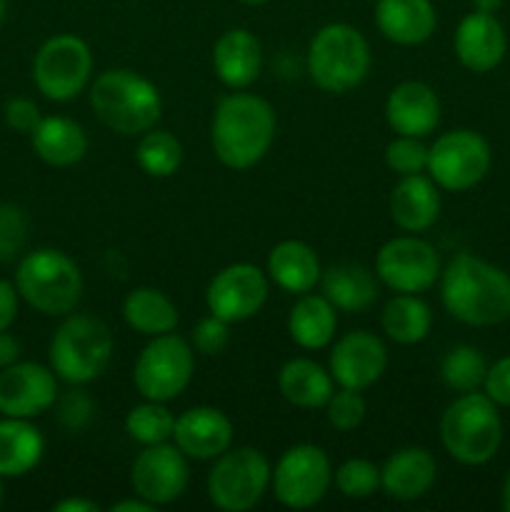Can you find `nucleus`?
Segmentation results:
<instances>
[{"instance_id":"nucleus-1","label":"nucleus","mask_w":510,"mask_h":512,"mask_svg":"<svg viewBox=\"0 0 510 512\" xmlns=\"http://www.w3.org/2000/svg\"><path fill=\"white\" fill-rule=\"evenodd\" d=\"M440 300L450 318L470 328H493L510 320V273L478 258L458 253L440 273Z\"/></svg>"},{"instance_id":"nucleus-2","label":"nucleus","mask_w":510,"mask_h":512,"mask_svg":"<svg viewBox=\"0 0 510 512\" xmlns=\"http://www.w3.org/2000/svg\"><path fill=\"white\" fill-rule=\"evenodd\" d=\"M278 120L273 105L245 90H233L215 105L210 145L225 168L248 170L268 155Z\"/></svg>"},{"instance_id":"nucleus-3","label":"nucleus","mask_w":510,"mask_h":512,"mask_svg":"<svg viewBox=\"0 0 510 512\" xmlns=\"http://www.w3.org/2000/svg\"><path fill=\"white\" fill-rule=\"evenodd\" d=\"M90 108L113 133L135 138L155 128L163 115V98L153 80L128 68H110L90 83Z\"/></svg>"},{"instance_id":"nucleus-4","label":"nucleus","mask_w":510,"mask_h":512,"mask_svg":"<svg viewBox=\"0 0 510 512\" xmlns=\"http://www.w3.org/2000/svg\"><path fill=\"white\" fill-rule=\"evenodd\" d=\"M440 443L460 465L490 463L503 445V418L498 405L480 390L460 393L440 415Z\"/></svg>"},{"instance_id":"nucleus-5","label":"nucleus","mask_w":510,"mask_h":512,"mask_svg":"<svg viewBox=\"0 0 510 512\" xmlns=\"http://www.w3.org/2000/svg\"><path fill=\"white\" fill-rule=\"evenodd\" d=\"M115 340L108 325L95 315L70 313L50 340V368L68 385H88L108 370Z\"/></svg>"},{"instance_id":"nucleus-6","label":"nucleus","mask_w":510,"mask_h":512,"mask_svg":"<svg viewBox=\"0 0 510 512\" xmlns=\"http://www.w3.org/2000/svg\"><path fill=\"white\" fill-rule=\"evenodd\" d=\"M15 288L33 310L50 318H65L83 298V273L63 250L38 248L20 258Z\"/></svg>"},{"instance_id":"nucleus-7","label":"nucleus","mask_w":510,"mask_h":512,"mask_svg":"<svg viewBox=\"0 0 510 512\" xmlns=\"http://www.w3.org/2000/svg\"><path fill=\"white\" fill-rule=\"evenodd\" d=\"M370 63V45L355 25H323L308 45V75L323 93L355 90L368 78Z\"/></svg>"},{"instance_id":"nucleus-8","label":"nucleus","mask_w":510,"mask_h":512,"mask_svg":"<svg viewBox=\"0 0 510 512\" xmlns=\"http://www.w3.org/2000/svg\"><path fill=\"white\" fill-rule=\"evenodd\" d=\"M268 458L258 448H228L213 460L208 473V500L223 512H248L270 488Z\"/></svg>"},{"instance_id":"nucleus-9","label":"nucleus","mask_w":510,"mask_h":512,"mask_svg":"<svg viewBox=\"0 0 510 512\" xmlns=\"http://www.w3.org/2000/svg\"><path fill=\"white\" fill-rule=\"evenodd\" d=\"M195 373V350L180 335L150 338L133 365V385L143 400L170 403L185 393Z\"/></svg>"},{"instance_id":"nucleus-10","label":"nucleus","mask_w":510,"mask_h":512,"mask_svg":"<svg viewBox=\"0 0 510 512\" xmlns=\"http://www.w3.org/2000/svg\"><path fill=\"white\" fill-rule=\"evenodd\" d=\"M493 165L490 143L470 128H455L435 138L428 148V170L440 190L465 193L485 180Z\"/></svg>"},{"instance_id":"nucleus-11","label":"nucleus","mask_w":510,"mask_h":512,"mask_svg":"<svg viewBox=\"0 0 510 512\" xmlns=\"http://www.w3.org/2000/svg\"><path fill=\"white\" fill-rule=\"evenodd\" d=\"M93 80V53L73 33H58L45 40L33 60V83L53 103L75 100Z\"/></svg>"},{"instance_id":"nucleus-12","label":"nucleus","mask_w":510,"mask_h":512,"mask_svg":"<svg viewBox=\"0 0 510 512\" xmlns=\"http://www.w3.org/2000/svg\"><path fill=\"white\" fill-rule=\"evenodd\" d=\"M333 485V465L328 453L313 443H300L285 450L270 475L275 500L290 510L315 508Z\"/></svg>"},{"instance_id":"nucleus-13","label":"nucleus","mask_w":510,"mask_h":512,"mask_svg":"<svg viewBox=\"0 0 510 512\" xmlns=\"http://www.w3.org/2000/svg\"><path fill=\"white\" fill-rule=\"evenodd\" d=\"M440 273L443 263L438 250L418 238V233L390 238L375 255V275L395 293H425L438 283Z\"/></svg>"},{"instance_id":"nucleus-14","label":"nucleus","mask_w":510,"mask_h":512,"mask_svg":"<svg viewBox=\"0 0 510 512\" xmlns=\"http://www.w3.org/2000/svg\"><path fill=\"white\" fill-rule=\"evenodd\" d=\"M270 278L253 263H233L213 275L205 290L208 313L218 315L225 323H245L255 318L268 303Z\"/></svg>"},{"instance_id":"nucleus-15","label":"nucleus","mask_w":510,"mask_h":512,"mask_svg":"<svg viewBox=\"0 0 510 512\" xmlns=\"http://www.w3.org/2000/svg\"><path fill=\"white\" fill-rule=\"evenodd\" d=\"M188 455L170 443L145 445L143 453L133 460L130 485L133 495L148 500L155 508L175 503L188 490L190 465Z\"/></svg>"},{"instance_id":"nucleus-16","label":"nucleus","mask_w":510,"mask_h":512,"mask_svg":"<svg viewBox=\"0 0 510 512\" xmlns=\"http://www.w3.org/2000/svg\"><path fill=\"white\" fill-rule=\"evenodd\" d=\"M328 370L338 388L368 390L388 370V348L368 330H350L330 348Z\"/></svg>"},{"instance_id":"nucleus-17","label":"nucleus","mask_w":510,"mask_h":512,"mask_svg":"<svg viewBox=\"0 0 510 512\" xmlns=\"http://www.w3.org/2000/svg\"><path fill=\"white\" fill-rule=\"evenodd\" d=\"M58 375L40 363H13L0 370V415L38 418L58 400Z\"/></svg>"},{"instance_id":"nucleus-18","label":"nucleus","mask_w":510,"mask_h":512,"mask_svg":"<svg viewBox=\"0 0 510 512\" xmlns=\"http://www.w3.org/2000/svg\"><path fill=\"white\" fill-rule=\"evenodd\" d=\"M453 50L458 63L470 73H490L498 68L508 53V35L503 23L493 13L465 15L455 28Z\"/></svg>"},{"instance_id":"nucleus-19","label":"nucleus","mask_w":510,"mask_h":512,"mask_svg":"<svg viewBox=\"0 0 510 512\" xmlns=\"http://www.w3.org/2000/svg\"><path fill=\"white\" fill-rule=\"evenodd\" d=\"M385 120L395 135L428 138L440 123V98L433 85L405 80L385 100Z\"/></svg>"},{"instance_id":"nucleus-20","label":"nucleus","mask_w":510,"mask_h":512,"mask_svg":"<svg viewBox=\"0 0 510 512\" xmlns=\"http://www.w3.org/2000/svg\"><path fill=\"white\" fill-rule=\"evenodd\" d=\"M173 443L190 460H215L233 448V423L223 410L198 405L175 418Z\"/></svg>"},{"instance_id":"nucleus-21","label":"nucleus","mask_w":510,"mask_h":512,"mask_svg":"<svg viewBox=\"0 0 510 512\" xmlns=\"http://www.w3.org/2000/svg\"><path fill=\"white\" fill-rule=\"evenodd\" d=\"M438 463L425 448H400L380 468V490L400 503H413L433 490Z\"/></svg>"},{"instance_id":"nucleus-22","label":"nucleus","mask_w":510,"mask_h":512,"mask_svg":"<svg viewBox=\"0 0 510 512\" xmlns=\"http://www.w3.org/2000/svg\"><path fill=\"white\" fill-rule=\"evenodd\" d=\"M213 70L230 90H245L260 78L263 45L248 28H230L215 40Z\"/></svg>"},{"instance_id":"nucleus-23","label":"nucleus","mask_w":510,"mask_h":512,"mask_svg":"<svg viewBox=\"0 0 510 512\" xmlns=\"http://www.w3.org/2000/svg\"><path fill=\"white\" fill-rule=\"evenodd\" d=\"M375 25L385 40L413 48L433 38L438 13L433 0H375Z\"/></svg>"},{"instance_id":"nucleus-24","label":"nucleus","mask_w":510,"mask_h":512,"mask_svg":"<svg viewBox=\"0 0 510 512\" xmlns=\"http://www.w3.org/2000/svg\"><path fill=\"white\" fill-rule=\"evenodd\" d=\"M390 218L403 233H425L440 218V188L428 173L405 175L390 190Z\"/></svg>"},{"instance_id":"nucleus-25","label":"nucleus","mask_w":510,"mask_h":512,"mask_svg":"<svg viewBox=\"0 0 510 512\" xmlns=\"http://www.w3.org/2000/svg\"><path fill=\"white\" fill-rule=\"evenodd\" d=\"M265 273L270 283H275L285 293L303 295L320 283L323 265H320L318 253L303 240H280L268 253Z\"/></svg>"},{"instance_id":"nucleus-26","label":"nucleus","mask_w":510,"mask_h":512,"mask_svg":"<svg viewBox=\"0 0 510 512\" xmlns=\"http://www.w3.org/2000/svg\"><path fill=\"white\" fill-rule=\"evenodd\" d=\"M338 333V308L323 293H303L288 310V335L298 348L323 350Z\"/></svg>"},{"instance_id":"nucleus-27","label":"nucleus","mask_w":510,"mask_h":512,"mask_svg":"<svg viewBox=\"0 0 510 512\" xmlns=\"http://www.w3.org/2000/svg\"><path fill=\"white\" fill-rule=\"evenodd\" d=\"M35 155L53 168H70L88 153V133L65 115H48L30 133Z\"/></svg>"},{"instance_id":"nucleus-28","label":"nucleus","mask_w":510,"mask_h":512,"mask_svg":"<svg viewBox=\"0 0 510 512\" xmlns=\"http://www.w3.org/2000/svg\"><path fill=\"white\" fill-rule=\"evenodd\" d=\"M320 293L340 313H363L378 300V275L355 263L330 265L320 275Z\"/></svg>"},{"instance_id":"nucleus-29","label":"nucleus","mask_w":510,"mask_h":512,"mask_svg":"<svg viewBox=\"0 0 510 512\" xmlns=\"http://www.w3.org/2000/svg\"><path fill=\"white\" fill-rule=\"evenodd\" d=\"M278 390L293 408L318 410L325 408L335 390L330 370L310 358H293L280 368Z\"/></svg>"},{"instance_id":"nucleus-30","label":"nucleus","mask_w":510,"mask_h":512,"mask_svg":"<svg viewBox=\"0 0 510 512\" xmlns=\"http://www.w3.org/2000/svg\"><path fill=\"white\" fill-rule=\"evenodd\" d=\"M45 438L28 418L0 420V478H23L38 468Z\"/></svg>"},{"instance_id":"nucleus-31","label":"nucleus","mask_w":510,"mask_h":512,"mask_svg":"<svg viewBox=\"0 0 510 512\" xmlns=\"http://www.w3.org/2000/svg\"><path fill=\"white\" fill-rule=\"evenodd\" d=\"M123 318L135 333L145 338L175 333L180 323L178 305L158 288H133L123 300Z\"/></svg>"},{"instance_id":"nucleus-32","label":"nucleus","mask_w":510,"mask_h":512,"mask_svg":"<svg viewBox=\"0 0 510 512\" xmlns=\"http://www.w3.org/2000/svg\"><path fill=\"white\" fill-rule=\"evenodd\" d=\"M383 333L398 345H418L433 328L430 305L415 293H395L380 315Z\"/></svg>"},{"instance_id":"nucleus-33","label":"nucleus","mask_w":510,"mask_h":512,"mask_svg":"<svg viewBox=\"0 0 510 512\" xmlns=\"http://www.w3.org/2000/svg\"><path fill=\"white\" fill-rule=\"evenodd\" d=\"M135 163L150 178H170L183 163V145L170 130L150 128L148 133L140 135Z\"/></svg>"},{"instance_id":"nucleus-34","label":"nucleus","mask_w":510,"mask_h":512,"mask_svg":"<svg viewBox=\"0 0 510 512\" xmlns=\"http://www.w3.org/2000/svg\"><path fill=\"white\" fill-rule=\"evenodd\" d=\"M175 430V415L170 413L165 403H155V400H143L140 405L128 410L125 415V433L130 440L138 445H158L173 440Z\"/></svg>"},{"instance_id":"nucleus-35","label":"nucleus","mask_w":510,"mask_h":512,"mask_svg":"<svg viewBox=\"0 0 510 512\" xmlns=\"http://www.w3.org/2000/svg\"><path fill=\"white\" fill-rule=\"evenodd\" d=\"M485 373H488V363L475 345H455L445 353L443 363H440L443 383L455 393L483 390Z\"/></svg>"},{"instance_id":"nucleus-36","label":"nucleus","mask_w":510,"mask_h":512,"mask_svg":"<svg viewBox=\"0 0 510 512\" xmlns=\"http://www.w3.org/2000/svg\"><path fill=\"white\" fill-rule=\"evenodd\" d=\"M335 488L350 500H365L380 490V468L373 460L350 458L333 473Z\"/></svg>"},{"instance_id":"nucleus-37","label":"nucleus","mask_w":510,"mask_h":512,"mask_svg":"<svg viewBox=\"0 0 510 512\" xmlns=\"http://www.w3.org/2000/svg\"><path fill=\"white\" fill-rule=\"evenodd\" d=\"M365 413H368V405H365L363 390L338 388L325 403V418L340 433H353L355 428H360Z\"/></svg>"},{"instance_id":"nucleus-38","label":"nucleus","mask_w":510,"mask_h":512,"mask_svg":"<svg viewBox=\"0 0 510 512\" xmlns=\"http://www.w3.org/2000/svg\"><path fill=\"white\" fill-rule=\"evenodd\" d=\"M385 165L395 175H418L428 170V145L423 138H410V135H395L385 145Z\"/></svg>"},{"instance_id":"nucleus-39","label":"nucleus","mask_w":510,"mask_h":512,"mask_svg":"<svg viewBox=\"0 0 510 512\" xmlns=\"http://www.w3.org/2000/svg\"><path fill=\"white\" fill-rule=\"evenodd\" d=\"M28 240V220L18 205H0V260L10 263L20 255Z\"/></svg>"},{"instance_id":"nucleus-40","label":"nucleus","mask_w":510,"mask_h":512,"mask_svg":"<svg viewBox=\"0 0 510 512\" xmlns=\"http://www.w3.org/2000/svg\"><path fill=\"white\" fill-rule=\"evenodd\" d=\"M230 343V323H225L218 315H205L193 325L190 345L203 355H220Z\"/></svg>"},{"instance_id":"nucleus-41","label":"nucleus","mask_w":510,"mask_h":512,"mask_svg":"<svg viewBox=\"0 0 510 512\" xmlns=\"http://www.w3.org/2000/svg\"><path fill=\"white\" fill-rule=\"evenodd\" d=\"M55 408H58V423L65 430H70V433L83 430L93 420L95 413L93 400H90V395L85 390H68V393L58 395Z\"/></svg>"},{"instance_id":"nucleus-42","label":"nucleus","mask_w":510,"mask_h":512,"mask_svg":"<svg viewBox=\"0 0 510 512\" xmlns=\"http://www.w3.org/2000/svg\"><path fill=\"white\" fill-rule=\"evenodd\" d=\"M483 393L498 408H510V355L498 358L493 365H488V373H485L483 380Z\"/></svg>"},{"instance_id":"nucleus-43","label":"nucleus","mask_w":510,"mask_h":512,"mask_svg":"<svg viewBox=\"0 0 510 512\" xmlns=\"http://www.w3.org/2000/svg\"><path fill=\"white\" fill-rule=\"evenodd\" d=\"M3 113H5V123H8V128L15 130V133H23V135L33 133V130L38 128L40 120H43L38 105L28 98L8 100V105H5Z\"/></svg>"},{"instance_id":"nucleus-44","label":"nucleus","mask_w":510,"mask_h":512,"mask_svg":"<svg viewBox=\"0 0 510 512\" xmlns=\"http://www.w3.org/2000/svg\"><path fill=\"white\" fill-rule=\"evenodd\" d=\"M20 308V293L15 283L10 280H0V330H8L18 318Z\"/></svg>"},{"instance_id":"nucleus-45","label":"nucleus","mask_w":510,"mask_h":512,"mask_svg":"<svg viewBox=\"0 0 510 512\" xmlns=\"http://www.w3.org/2000/svg\"><path fill=\"white\" fill-rule=\"evenodd\" d=\"M20 358V343L15 335H10L8 330H0V370L8 368V365L18 363Z\"/></svg>"},{"instance_id":"nucleus-46","label":"nucleus","mask_w":510,"mask_h":512,"mask_svg":"<svg viewBox=\"0 0 510 512\" xmlns=\"http://www.w3.org/2000/svg\"><path fill=\"white\" fill-rule=\"evenodd\" d=\"M53 512H100V505L88 498H63L53 505Z\"/></svg>"},{"instance_id":"nucleus-47","label":"nucleus","mask_w":510,"mask_h":512,"mask_svg":"<svg viewBox=\"0 0 510 512\" xmlns=\"http://www.w3.org/2000/svg\"><path fill=\"white\" fill-rule=\"evenodd\" d=\"M108 510L110 512H150V510H155V505H150L148 500H143V498H138V495H135V498L118 500V503L110 505Z\"/></svg>"},{"instance_id":"nucleus-48","label":"nucleus","mask_w":510,"mask_h":512,"mask_svg":"<svg viewBox=\"0 0 510 512\" xmlns=\"http://www.w3.org/2000/svg\"><path fill=\"white\" fill-rule=\"evenodd\" d=\"M503 8V0H473V10H480V13H498Z\"/></svg>"},{"instance_id":"nucleus-49","label":"nucleus","mask_w":510,"mask_h":512,"mask_svg":"<svg viewBox=\"0 0 510 512\" xmlns=\"http://www.w3.org/2000/svg\"><path fill=\"white\" fill-rule=\"evenodd\" d=\"M500 505H503L505 512H510V473L505 475L503 490H500Z\"/></svg>"},{"instance_id":"nucleus-50","label":"nucleus","mask_w":510,"mask_h":512,"mask_svg":"<svg viewBox=\"0 0 510 512\" xmlns=\"http://www.w3.org/2000/svg\"><path fill=\"white\" fill-rule=\"evenodd\" d=\"M240 3H245V5H265V3H268V0H240Z\"/></svg>"},{"instance_id":"nucleus-51","label":"nucleus","mask_w":510,"mask_h":512,"mask_svg":"<svg viewBox=\"0 0 510 512\" xmlns=\"http://www.w3.org/2000/svg\"><path fill=\"white\" fill-rule=\"evenodd\" d=\"M5 18V0H0V23H3Z\"/></svg>"},{"instance_id":"nucleus-52","label":"nucleus","mask_w":510,"mask_h":512,"mask_svg":"<svg viewBox=\"0 0 510 512\" xmlns=\"http://www.w3.org/2000/svg\"><path fill=\"white\" fill-rule=\"evenodd\" d=\"M0 503H3V485H0Z\"/></svg>"}]
</instances>
